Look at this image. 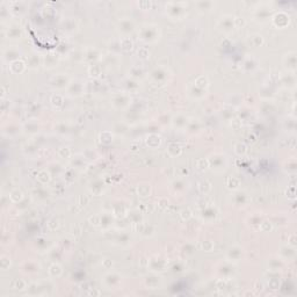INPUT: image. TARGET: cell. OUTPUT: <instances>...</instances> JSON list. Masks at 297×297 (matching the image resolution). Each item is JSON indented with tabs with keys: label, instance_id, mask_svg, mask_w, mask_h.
<instances>
[{
	"label": "cell",
	"instance_id": "obj_1",
	"mask_svg": "<svg viewBox=\"0 0 297 297\" xmlns=\"http://www.w3.org/2000/svg\"><path fill=\"white\" fill-rule=\"evenodd\" d=\"M11 70L14 73H19V72H22L25 70V63L21 61H15L11 64Z\"/></svg>",
	"mask_w": 297,
	"mask_h": 297
},
{
	"label": "cell",
	"instance_id": "obj_2",
	"mask_svg": "<svg viewBox=\"0 0 297 297\" xmlns=\"http://www.w3.org/2000/svg\"><path fill=\"white\" fill-rule=\"evenodd\" d=\"M49 273L50 275H52V276H58V275H61V273H62V268H61V266L57 265V263H53V265L50 266Z\"/></svg>",
	"mask_w": 297,
	"mask_h": 297
},
{
	"label": "cell",
	"instance_id": "obj_3",
	"mask_svg": "<svg viewBox=\"0 0 297 297\" xmlns=\"http://www.w3.org/2000/svg\"><path fill=\"white\" fill-rule=\"evenodd\" d=\"M169 152L171 155H181V147L179 146L178 144H172L169 147Z\"/></svg>",
	"mask_w": 297,
	"mask_h": 297
},
{
	"label": "cell",
	"instance_id": "obj_4",
	"mask_svg": "<svg viewBox=\"0 0 297 297\" xmlns=\"http://www.w3.org/2000/svg\"><path fill=\"white\" fill-rule=\"evenodd\" d=\"M37 179H38L42 183H47V182L50 181V174L48 173L47 171H41L40 173H38Z\"/></svg>",
	"mask_w": 297,
	"mask_h": 297
},
{
	"label": "cell",
	"instance_id": "obj_5",
	"mask_svg": "<svg viewBox=\"0 0 297 297\" xmlns=\"http://www.w3.org/2000/svg\"><path fill=\"white\" fill-rule=\"evenodd\" d=\"M226 185H227V187L231 188V189H236V188L239 187L240 182L237 178H230V179L227 180V182H226Z\"/></svg>",
	"mask_w": 297,
	"mask_h": 297
},
{
	"label": "cell",
	"instance_id": "obj_6",
	"mask_svg": "<svg viewBox=\"0 0 297 297\" xmlns=\"http://www.w3.org/2000/svg\"><path fill=\"white\" fill-rule=\"evenodd\" d=\"M138 194L141 196H143V197H145V196H147L149 194H150V186H147V185H142V186L138 187Z\"/></svg>",
	"mask_w": 297,
	"mask_h": 297
},
{
	"label": "cell",
	"instance_id": "obj_7",
	"mask_svg": "<svg viewBox=\"0 0 297 297\" xmlns=\"http://www.w3.org/2000/svg\"><path fill=\"white\" fill-rule=\"evenodd\" d=\"M9 197H11V200H12L13 202H19L20 200L22 199V193L19 191V189H15V191H13L11 193Z\"/></svg>",
	"mask_w": 297,
	"mask_h": 297
},
{
	"label": "cell",
	"instance_id": "obj_8",
	"mask_svg": "<svg viewBox=\"0 0 297 297\" xmlns=\"http://www.w3.org/2000/svg\"><path fill=\"white\" fill-rule=\"evenodd\" d=\"M235 151L238 153V155H245L246 153V145L245 144H243V143H238V144H236L235 146Z\"/></svg>",
	"mask_w": 297,
	"mask_h": 297
},
{
	"label": "cell",
	"instance_id": "obj_9",
	"mask_svg": "<svg viewBox=\"0 0 297 297\" xmlns=\"http://www.w3.org/2000/svg\"><path fill=\"white\" fill-rule=\"evenodd\" d=\"M121 45H122V49L124 50H130L133 48V42L130 38H123L122 42H121Z\"/></svg>",
	"mask_w": 297,
	"mask_h": 297
},
{
	"label": "cell",
	"instance_id": "obj_10",
	"mask_svg": "<svg viewBox=\"0 0 297 297\" xmlns=\"http://www.w3.org/2000/svg\"><path fill=\"white\" fill-rule=\"evenodd\" d=\"M58 155H61L62 158H67V157H70V150L67 147H61L58 150Z\"/></svg>",
	"mask_w": 297,
	"mask_h": 297
},
{
	"label": "cell",
	"instance_id": "obj_11",
	"mask_svg": "<svg viewBox=\"0 0 297 297\" xmlns=\"http://www.w3.org/2000/svg\"><path fill=\"white\" fill-rule=\"evenodd\" d=\"M8 261V263H11V260H9L8 258H6V257H2L1 258V268L4 269V271H6L7 269V267H9L8 265H6V262Z\"/></svg>",
	"mask_w": 297,
	"mask_h": 297
}]
</instances>
